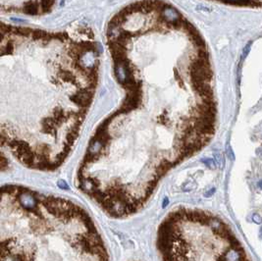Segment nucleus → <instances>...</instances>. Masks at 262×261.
Listing matches in <instances>:
<instances>
[{
    "mask_svg": "<svg viewBox=\"0 0 262 261\" xmlns=\"http://www.w3.org/2000/svg\"><path fill=\"white\" fill-rule=\"evenodd\" d=\"M259 236H260V238H262V227L260 228V232H259Z\"/></svg>",
    "mask_w": 262,
    "mask_h": 261,
    "instance_id": "nucleus-13",
    "label": "nucleus"
},
{
    "mask_svg": "<svg viewBox=\"0 0 262 261\" xmlns=\"http://www.w3.org/2000/svg\"><path fill=\"white\" fill-rule=\"evenodd\" d=\"M162 261H250L229 226L201 210L179 208L161 223Z\"/></svg>",
    "mask_w": 262,
    "mask_h": 261,
    "instance_id": "nucleus-3",
    "label": "nucleus"
},
{
    "mask_svg": "<svg viewBox=\"0 0 262 261\" xmlns=\"http://www.w3.org/2000/svg\"><path fill=\"white\" fill-rule=\"evenodd\" d=\"M258 187H259V188H260V189H262V180H261V181H260V182H259V183H258Z\"/></svg>",
    "mask_w": 262,
    "mask_h": 261,
    "instance_id": "nucleus-12",
    "label": "nucleus"
},
{
    "mask_svg": "<svg viewBox=\"0 0 262 261\" xmlns=\"http://www.w3.org/2000/svg\"><path fill=\"white\" fill-rule=\"evenodd\" d=\"M202 163H204L206 166H208L209 168L214 169L216 167V163L214 162V160L211 159V158H203V159L200 160Z\"/></svg>",
    "mask_w": 262,
    "mask_h": 261,
    "instance_id": "nucleus-6",
    "label": "nucleus"
},
{
    "mask_svg": "<svg viewBox=\"0 0 262 261\" xmlns=\"http://www.w3.org/2000/svg\"><path fill=\"white\" fill-rule=\"evenodd\" d=\"M224 4L227 5H236V6H254V7H260L262 8V2H254V1H249V2H226Z\"/></svg>",
    "mask_w": 262,
    "mask_h": 261,
    "instance_id": "nucleus-5",
    "label": "nucleus"
},
{
    "mask_svg": "<svg viewBox=\"0 0 262 261\" xmlns=\"http://www.w3.org/2000/svg\"><path fill=\"white\" fill-rule=\"evenodd\" d=\"M85 26L42 29L0 20V172L53 171L74 148L99 78Z\"/></svg>",
    "mask_w": 262,
    "mask_h": 261,
    "instance_id": "nucleus-1",
    "label": "nucleus"
},
{
    "mask_svg": "<svg viewBox=\"0 0 262 261\" xmlns=\"http://www.w3.org/2000/svg\"><path fill=\"white\" fill-rule=\"evenodd\" d=\"M0 261H109L82 206L19 185L0 187Z\"/></svg>",
    "mask_w": 262,
    "mask_h": 261,
    "instance_id": "nucleus-2",
    "label": "nucleus"
},
{
    "mask_svg": "<svg viewBox=\"0 0 262 261\" xmlns=\"http://www.w3.org/2000/svg\"><path fill=\"white\" fill-rule=\"evenodd\" d=\"M214 156H215V159H216V161H217V163L219 164L220 167H222L223 162H222V157H221V154L220 153H215Z\"/></svg>",
    "mask_w": 262,
    "mask_h": 261,
    "instance_id": "nucleus-9",
    "label": "nucleus"
},
{
    "mask_svg": "<svg viewBox=\"0 0 262 261\" xmlns=\"http://www.w3.org/2000/svg\"><path fill=\"white\" fill-rule=\"evenodd\" d=\"M252 219H253V221L256 223V224H261V223H262V217L259 214H257V213L253 214Z\"/></svg>",
    "mask_w": 262,
    "mask_h": 261,
    "instance_id": "nucleus-8",
    "label": "nucleus"
},
{
    "mask_svg": "<svg viewBox=\"0 0 262 261\" xmlns=\"http://www.w3.org/2000/svg\"><path fill=\"white\" fill-rule=\"evenodd\" d=\"M215 190H215V188H213V189H211V190H209V192H207L206 193H205V195H205V196H206V197H208V196H211V195H213V193H214V192H215Z\"/></svg>",
    "mask_w": 262,
    "mask_h": 261,
    "instance_id": "nucleus-10",
    "label": "nucleus"
},
{
    "mask_svg": "<svg viewBox=\"0 0 262 261\" xmlns=\"http://www.w3.org/2000/svg\"><path fill=\"white\" fill-rule=\"evenodd\" d=\"M250 45H251V42H248L247 43V46L244 47V52H242V60H244V59L247 57V54H248V52H249V50H250Z\"/></svg>",
    "mask_w": 262,
    "mask_h": 261,
    "instance_id": "nucleus-7",
    "label": "nucleus"
},
{
    "mask_svg": "<svg viewBox=\"0 0 262 261\" xmlns=\"http://www.w3.org/2000/svg\"><path fill=\"white\" fill-rule=\"evenodd\" d=\"M55 2H0V12L43 15L49 13Z\"/></svg>",
    "mask_w": 262,
    "mask_h": 261,
    "instance_id": "nucleus-4",
    "label": "nucleus"
},
{
    "mask_svg": "<svg viewBox=\"0 0 262 261\" xmlns=\"http://www.w3.org/2000/svg\"><path fill=\"white\" fill-rule=\"evenodd\" d=\"M168 204H169L168 197H165V198H164V200H163V204H162V207H163V208H165V207L168 205Z\"/></svg>",
    "mask_w": 262,
    "mask_h": 261,
    "instance_id": "nucleus-11",
    "label": "nucleus"
}]
</instances>
